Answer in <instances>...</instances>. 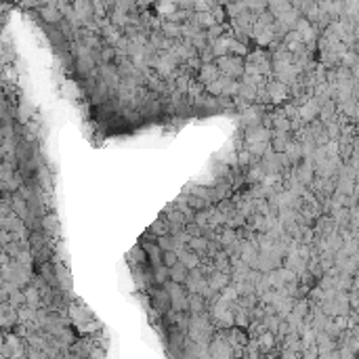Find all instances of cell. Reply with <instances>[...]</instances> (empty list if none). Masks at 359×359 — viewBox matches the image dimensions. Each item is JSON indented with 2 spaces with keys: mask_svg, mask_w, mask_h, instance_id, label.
<instances>
[{
  "mask_svg": "<svg viewBox=\"0 0 359 359\" xmlns=\"http://www.w3.org/2000/svg\"><path fill=\"white\" fill-rule=\"evenodd\" d=\"M187 273H189V267H187L183 261H179L175 267H170V280L173 282H179V284H185L187 282Z\"/></svg>",
  "mask_w": 359,
  "mask_h": 359,
  "instance_id": "3",
  "label": "cell"
},
{
  "mask_svg": "<svg viewBox=\"0 0 359 359\" xmlns=\"http://www.w3.org/2000/svg\"><path fill=\"white\" fill-rule=\"evenodd\" d=\"M160 248H162L164 252H166V250H175V237L168 235V233L162 235V237H160Z\"/></svg>",
  "mask_w": 359,
  "mask_h": 359,
  "instance_id": "5",
  "label": "cell"
},
{
  "mask_svg": "<svg viewBox=\"0 0 359 359\" xmlns=\"http://www.w3.org/2000/svg\"><path fill=\"white\" fill-rule=\"evenodd\" d=\"M179 261H181V259L175 254V250H166V252H164V259H162V263H164V265H168V267H175Z\"/></svg>",
  "mask_w": 359,
  "mask_h": 359,
  "instance_id": "4",
  "label": "cell"
},
{
  "mask_svg": "<svg viewBox=\"0 0 359 359\" xmlns=\"http://www.w3.org/2000/svg\"><path fill=\"white\" fill-rule=\"evenodd\" d=\"M170 300H173V309L175 311H185L187 307H189V300H187V296H185L179 282L170 284Z\"/></svg>",
  "mask_w": 359,
  "mask_h": 359,
  "instance_id": "1",
  "label": "cell"
},
{
  "mask_svg": "<svg viewBox=\"0 0 359 359\" xmlns=\"http://www.w3.org/2000/svg\"><path fill=\"white\" fill-rule=\"evenodd\" d=\"M151 305L153 309H158L160 313L168 311V307H173V300H170V292L168 290H151Z\"/></svg>",
  "mask_w": 359,
  "mask_h": 359,
  "instance_id": "2",
  "label": "cell"
}]
</instances>
